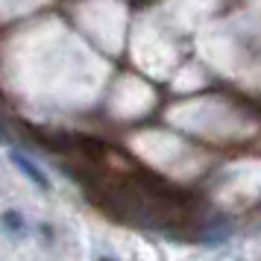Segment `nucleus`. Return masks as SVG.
<instances>
[{"instance_id":"obj_1","label":"nucleus","mask_w":261,"mask_h":261,"mask_svg":"<svg viewBox=\"0 0 261 261\" xmlns=\"http://www.w3.org/2000/svg\"><path fill=\"white\" fill-rule=\"evenodd\" d=\"M12 162H15L18 167H21V170H24V176H30V179H33V182L38 185V188H41V191H47V188H50L47 176H44V173L38 170L36 162H30V159H27V155H21L18 150H12Z\"/></svg>"},{"instance_id":"obj_2","label":"nucleus","mask_w":261,"mask_h":261,"mask_svg":"<svg viewBox=\"0 0 261 261\" xmlns=\"http://www.w3.org/2000/svg\"><path fill=\"white\" fill-rule=\"evenodd\" d=\"M3 226H6V229H12V232H21L24 220H21V214H18V212H6V214H3Z\"/></svg>"}]
</instances>
